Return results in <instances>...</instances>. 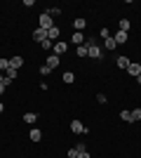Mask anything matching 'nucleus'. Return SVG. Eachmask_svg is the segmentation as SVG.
Masks as SVG:
<instances>
[{"mask_svg":"<svg viewBox=\"0 0 141 158\" xmlns=\"http://www.w3.org/2000/svg\"><path fill=\"white\" fill-rule=\"evenodd\" d=\"M118 31L129 33V21H127V19H120V24H118Z\"/></svg>","mask_w":141,"mask_h":158,"instance_id":"17","label":"nucleus"},{"mask_svg":"<svg viewBox=\"0 0 141 158\" xmlns=\"http://www.w3.org/2000/svg\"><path fill=\"white\" fill-rule=\"evenodd\" d=\"M2 111H5V104H2V102H0V113H2Z\"/></svg>","mask_w":141,"mask_h":158,"instance_id":"32","label":"nucleus"},{"mask_svg":"<svg viewBox=\"0 0 141 158\" xmlns=\"http://www.w3.org/2000/svg\"><path fill=\"white\" fill-rule=\"evenodd\" d=\"M47 14H49V17H59V14H61V7H49Z\"/></svg>","mask_w":141,"mask_h":158,"instance_id":"21","label":"nucleus"},{"mask_svg":"<svg viewBox=\"0 0 141 158\" xmlns=\"http://www.w3.org/2000/svg\"><path fill=\"white\" fill-rule=\"evenodd\" d=\"M5 78H10V80H17V69H12V66H10V69L5 71Z\"/></svg>","mask_w":141,"mask_h":158,"instance_id":"19","label":"nucleus"},{"mask_svg":"<svg viewBox=\"0 0 141 158\" xmlns=\"http://www.w3.org/2000/svg\"><path fill=\"white\" fill-rule=\"evenodd\" d=\"M59 35H61V28H59V26H52L49 31H47V40H52V43H57V40H59Z\"/></svg>","mask_w":141,"mask_h":158,"instance_id":"5","label":"nucleus"},{"mask_svg":"<svg viewBox=\"0 0 141 158\" xmlns=\"http://www.w3.org/2000/svg\"><path fill=\"white\" fill-rule=\"evenodd\" d=\"M115 64H118V69H127L132 61H129V57H118V59H115Z\"/></svg>","mask_w":141,"mask_h":158,"instance_id":"14","label":"nucleus"},{"mask_svg":"<svg viewBox=\"0 0 141 158\" xmlns=\"http://www.w3.org/2000/svg\"><path fill=\"white\" fill-rule=\"evenodd\" d=\"M38 24H40V28H45V31H49V28L54 26L52 17H49V14H47V12H42V14H40V19H38Z\"/></svg>","mask_w":141,"mask_h":158,"instance_id":"1","label":"nucleus"},{"mask_svg":"<svg viewBox=\"0 0 141 158\" xmlns=\"http://www.w3.org/2000/svg\"><path fill=\"white\" fill-rule=\"evenodd\" d=\"M33 40H38V43L47 40V31H45V28H40V26H38V28L33 31Z\"/></svg>","mask_w":141,"mask_h":158,"instance_id":"6","label":"nucleus"},{"mask_svg":"<svg viewBox=\"0 0 141 158\" xmlns=\"http://www.w3.org/2000/svg\"><path fill=\"white\" fill-rule=\"evenodd\" d=\"M59 64H61V57H57V54L49 52V57H47V66H49V69H57Z\"/></svg>","mask_w":141,"mask_h":158,"instance_id":"8","label":"nucleus"},{"mask_svg":"<svg viewBox=\"0 0 141 158\" xmlns=\"http://www.w3.org/2000/svg\"><path fill=\"white\" fill-rule=\"evenodd\" d=\"M75 151H78V153H85V151H87V144H85V142H78V144H75Z\"/></svg>","mask_w":141,"mask_h":158,"instance_id":"22","label":"nucleus"},{"mask_svg":"<svg viewBox=\"0 0 141 158\" xmlns=\"http://www.w3.org/2000/svg\"><path fill=\"white\" fill-rule=\"evenodd\" d=\"M73 80H75V76H73L71 71H66V73H64V83H73Z\"/></svg>","mask_w":141,"mask_h":158,"instance_id":"24","label":"nucleus"},{"mask_svg":"<svg viewBox=\"0 0 141 158\" xmlns=\"http://www.w3.org/2000/svg\"><path fill=\"white\" fill-rule=\"evenodd\" d=\"M101 47H104L106 52H113L115 47H118V43H115V40H113V35H111V38H106V40H104V45H101Z\"/></svg>","mask_w":141,"mask_h":158,"instance_id":"7","label":"nucleus"},{"mask_svg":"<svg viewBox=\"0 0 141 158\" xmlns=\"http://www.w3.org/2000/svg\"><path fill=\"white\" fill-rule=\"evenodd\" d=\"M136 83H139V85H141V76H139V78H136Z\"/></svg>","mask_w":141,"mask_h":158,"instance_id":"34","label":"nucleus"},{"mask_svg":"<svg viewBox=\"0 0 141 158\" xmlns=\"http://www.w3.org/2000/svg\"><path fill=\"white\" fill-rule=\"evenodd\" d=\"M73 26H75V31H80V33H82V28L87 26V21L82 19V17H78V19H75V21H73Z\"/></svg>","mask_w":141,"mask_h":158,"instance_id":"16","label":"nucleus"},{"mask_svg":"<svg viewBox=\"0 0 141 158\" xmlns=\"http://www.w3.org/2000/svg\"><path fill=\"white\" fill-rule=\"evenodd\" d=\"M78 156H80V153L75 151V146H73V149H68V158H78Z\"/></svg>","mask_w":141,"mask_h":158,"instance_id":"28","label":"nucleus"},{"mask_svg":"<svg viewBox=\"0 0 141 158\" xmlns=\"http://www.w3.org/2000/svg\"><path fill=\"white\" fill-rule=\"evenodd\" d=\"M101 38L106 40V38H111V33H108V28H101Z\"/></svg>","mask_w":141,"mask_h":158,"instance_id":"30","label":"nucleus"},{"mask_svg":"<svg viewBox=\"0 0 141 158\" xmlns=\"http://www.w3.org/2000/svg\"><path fill=\"white\" fill-rule=\"evenodd\" d=\"M134 120H141V109H134V111H132V123H134Z\"/></svg>","mask_w":141,"mask_h":158,"instance_id":"25","label":"nucleus"},{"mask_svg":"<svg viewBox=\"0 0 141 158\" xmlns=\"http://www.w3.org/2000/svg\"><path fill=\"white\" fill-rule=\"evenodd\" d=\"M139 66H141V64H139Z\"/></svg>","mask_w":141,"mask_h":158,"instance_id":"35","label":"nucleus"},{"mask_svg":"<svg viewBox=\"0 0 141 158\" xmlns=\"http://www.w3.org/2000/svg\"><path fill=\"white\" fill-rule=\"evenodd\" d=\"M40 73H42V76H47V73H52V69L45 64V66H40Z\"/></svg>","mask_w":141,"mask_h":158,"instance_id":"29","label":"nucleus"},{"mask_svg":"<svg viewBox=\"0 0 141 158\" xmlns=\"http://www.w3.org/2000/svg\"><path fill=\"white\" fill-rule=\"evenodd\" d=\"M68 50V43H64V40H57L54 43V47H52V54H57V57H61V54Z\"/></svg>","mask_w":141,"mask_h":158,"instance_id":"3","label":"nucleus"},{"mask_svg":"<svg viewBox=\"0 0 141 158\" xmlns=\"http://www.w3.org/2000/svg\"><path fill=\"white\" fill-rule=\"evenodd\" d=\"M35 120H38V113H24V123H28V125H35Z\"/></svg>","mask_w":141,"mask_h":158,"instance_id":"15","label":"nucleus"},{"mask_svg":"<svg viewBox=\"0 0 141 158\" xmlns=\"http://www.w3.org/2000/svg\"><path fill=\"white\" fill-rule=\"evenodd\" d=\"M10 69V59H0V71H7Z\"/></svg>","mask_w":141,"mask_h":158,"instance_id":"26","label":"nucleus"},{"mask_svg":"<svg viewBox=\"0 0 141 158\" xmlns=\"http://www.w3.org/2000/svg\"><path fill=\"white\" fill-rule=\"evenodd\" d=\"M40 47H42V50H47V52H49V50H52V47H54V43H52V40H42V43H40Z\"/></svg>","mask_w":141,"mask_h":158,"instance_id":"23","label":"nucleus"},{"mask_svg":"<svg viewBox=\"0 0 141 158\" xmlns=\"http://www.w3.org/2000/svg\"><path fill=\"white\" fill-rule=\"evenodd\" d=\"M127 73L132 76V78H139V76H141V66L139 64H129L127 66Z\"/></svg>","mask_w":141,"mask_h":158,"instance_id":"10","label":"nucleus"},{"mask_svg":"<svg viewBox=\"0 0 141 158\" xmlns=\"http://www.w3.org/2000/svg\"><path fill=\"white\" fill-rule=\"evenodd\" d=\"M28 139H33V142H40V139H42V132L38 130V127H31V135H28Z\"/></svg>","mask_w":141,"mask_h":158,"instance_id":"13","label":"nucleus"},{"mask_svg":"<svg viewBox=\"0 0 141 158\" xmlns=\"http://www.w3.org/2000/svg\"><path fill=\"white\" fill-rule=\"evenodd\" d=\"M120 118H122V120H127V123H132V111L122 109V111H120Z\"/></svg>","mask_w":141,"mask_h":158,"instance_id":"20","label":"nucleus"},{"mask_svg":"<svg viewBox=\"0 0 141 158\" xmlns=\"http://www.w3.org/2000/svg\"><path fill=\"white\" fill-rule=\"evenodd\" d=\"M10 66H12V69H17V71H19L21 66H24V57H21V54H17V57H12V59H10Z\"/></svg>","mask_w":141,"mask_h":158,"instance_id":"9","label":"nucleus"},{"mask_svg":"<svg viewBox=\"0 0 141 158\" xmlns=\"http://www.w3.org/2000/svg\"><path fill=\"white\" fill-rule=\"evenodd\" d=\"M71 132H73V135H87V127L82 125L80 120H71Z\"/></svg>","mask_w":141,"mask_h":158,"instance_id":"2","label":"nucleus"},{"mask_svg":"<svg viewBox=\"0 0 141 158\" xmlns=\"http://www.w3.org/2000/svg\"><path fill=\"white\" fill-rule=\"evenodd\" d=\"M2 92H5V85H0V94H2Z\"/></svg>","mask_w":141,"mask_h":158,"instance_id":"33","label":"nucleus"},{"mask_svg":"<svg viewBox=\"0 0 141 158\" xmlns=\"http://www.w3.org/2000/svg\"><path fill=\"white\" fill-rule=\"evenodd\" d=\"M96 102H99V104H106L108 99H106V94H104V92H99V94H96Z\"/></svg>","mask_w":141,"mask_h":158,"instance_id":"27","label":"nucleus"},{"mask_svg":"<svg viewBox=\"0 0 141 158\" xmlns=\"http://www.w3.org/2000/svg\"><path fill=\"white\" fill-rule=\"evenodd\" d=\"M71 43H73V45H82V43H85V35H82L80 31H75L73 35H71Z\"/></svg>","mask_w":141,"mask_h":158,"instance_id":"12","label":"nucleus"},{"mask_svg":"<svg viewBox=\"0 0 141 158\" xmlns=\"http://www.w3.org/2000/svg\"><path fill=\"white\" fill-rule=\"evenodd\" d=\"M87 57H92V59H101V54H104V50H101L99 45H87Z\"/></svg>","mask_w":141,"mask_h":158,"instance_id":"4","label":"nucleus"},{"mask_svg":"<svg viewBox=\"0 0 141 158\" xmlns=\"http://www.w3.org/2000/svg\"><path fill=\"white\" fill-rule=\"evenodd\" d=\"M113 40L118 43V45H125V43H127V33H125V31H118L113 35Z\"/></svg>","mask_w":141,"mask_h":158,"instance_id":"11","label":"nucleus"},{"mask_svg":"<svg viewBox=\"0 0 141 158\" xmlns=\"http://www.w3.org/2000/svg\"><path fill=\"white\" fill-rule=\"evenodd\" d=\"M78 158H89V153L85 151V153H80V156H78Z\"/></svg>","mask_w":141,"mask_h":158,"instance_id":"31","label":"nucleus"},{"mask_svg":"<svg viewBox=\"0 0 141 158\" xmlns=\"http://www.w3.org/2000/svg\"><path fill=\"white\" fill-rule=\"evenodd\" d=\"M75 54H78V57H87V45H78V50H75Z\"/></svg>","mask_w":141,"mask_h":158,"instance_id":"18","label":"nucleus"}]
</instances>
